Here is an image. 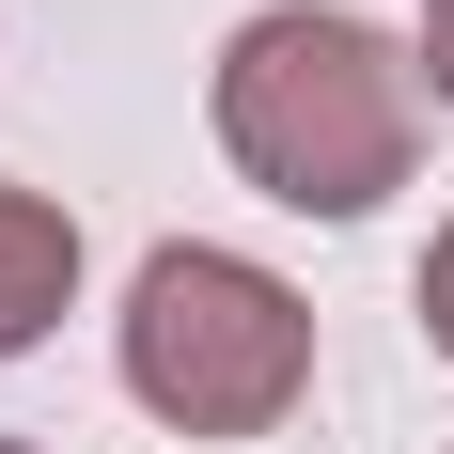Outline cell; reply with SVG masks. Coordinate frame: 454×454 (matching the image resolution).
Segmentation results:
<instances>
[{
	"mask_svg": "<svg viewBox=\"0 0 454 454\" xmlns=\"http://www.w3.org/2000/svg\"><path fill=\"white\" fill-rule=\"evenodd\" d=\"M423 79L454 94V0H423Z\"/></svg>",
	"mask_w": 454,
	"mask_h": 454,
	"instance_id": "5",
	"label": "cell"
},
{
	"mask_svg": "<svg viewBox=\"0 0 454 454\" xmlns=\"http://www.w3.org/2000/svg\"><path fill=\"white\" fill-rule=\"evenodd\" d=\"M220 157L298 220H376L423 173V63L345 0H282L220 47Z\"/></svg>",
	"mask_w": 454,
	"mask_h": 454,
	"instance_id": "1",
	"label": "cell"
},
{
	"mask_svg": "<svg viewBox=\"0 0 454 454\" xmlns=\"http://www.w3.org/2000/svg\"><path fill=\"white\" fill-rule=\"evenodd\" d=\"M0 454H47V439H0Z\"/></svg>",
	"mask_w": 454,
	"mask_h": 454,
	"instance_id": "6",
	"label": "cell"
},
{
	"mask_svg": "<svg viewBox=\"0 0 454 454\" xmlns=\"http://www.w3.org/2000/svg\"><path fill=\"white\" fill-rule=\"evenodd\" d=\"M126 392L173 439H267L298 392H314V314L298 282H267L251 251H157L126 282Z\"/></svg>",
	"mask_w": 454,
	"mask_h": 454,
	"instance_id": "2",
	"label": "cell"
},
{
	"mask_svg": "<svg viewBox=\"0 0 454 454\" xmlns=\"http://www.w3.org/2000/svg\"><path fill=\"white\" fill-rule=\"evenodd\" d=\"M63 298H79V220H63L47 188H0V361L47 345Z\"/></svg>",
	"mask_w": 454,
	"mask_h": 454,
	"instance_id": "3",
	"label": "cell"
},
{
	"mask_svg": "<svg viewBox=\"0 0 454 454\" xmlns=\"http://www.w3.org/2000/svg\"><path fill=\"white\" fill-rule=\"evenodd\" d=\"M408 298H423V345H439V361H454V235H439V251H423V282H408Z\"/></svg>",
	"mask_w": 454,
	"mask_h": 454,
	"instance_id": "4",
	"label": "cell"
}]
</instances>
